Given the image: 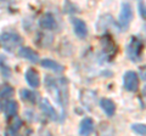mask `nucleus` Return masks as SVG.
<instances>
[{
  "mask_svg": "<svg viewBox=\"0 0 146 136\" xmlns=\"http://www.w3.org/2000/svg\"><path fill=\"white\" fill-rule=\"evenodd\" d=\"M46 86L48 90L51 92L56 101L58 103H61L62 107H66L67 103H68V88L66 83L63 84V80H55L51 78H48L46 79Z\"/></svg>",
  "mask_w": 146,
  "mask_h": 136,
  "instance_id": "1",
  "label": "nucleus"
},
{
  "mask_svg": "<svg viewBox=\"0 0 146 136\" xmlns=\"http://www.w3.org/2000/svg\"><path fill=\"white\" fill-rule=\"evenodd\" d=\"M0 44L9 52H13L22 44V38L15 32H5L0 37Z\"/></svg>",
  "mask_w": 146,
  "mask_h": 136,
  "instance_id": "2",
  "label": "nucleus"
},
{
  "mask_svg": "<svg viewBox=\"0 0 146 136\" xmlns=\"http://www.w3.org/2000/svg\"><path fill=\"white\" fill-rule=\"evenodd\" d=\"M143 49H144L143 42H141L138 37H133V38H131L129 45H128V49H127V53H128L129 60H131L133 62H138L141 58Z\"/></svg>",
  "mask_w": 146,
  "mask_h": 136,
  "instance_id": "3",
  "label": "nucleus"
},
{
  "mask_svg": "<svg viewBox=\"0 0 146 136\" xmlns=\"http://www.w3.org/2000/svg\"><path fill=\"white\" fill-rule=\"evenodd\" d=\"M123 85L127 91L135 92L139 89V75L133 71L125 72L124 77H123Z\"/></svg>",
  "mask_w": 146,
  "mask_h": 136,
  "instance_id": "4",
  "label": "nucleus"
},
{
  "mask_svg": "<svg viewBox=\"0 0 146 136\" xmlns=\"http://www.w3.org/2000/svg\"><path fill=\"white\" fill-rule=\"evenodd\" d=\"M131 18H133V10H131V6L128 3L122 4V9H121V13H119V27L121 29L127 30Z\"/></svg>",
  "mask_w": 146,
  "mask_h": 136,
  "instance_id": "5",
  "label": "nucleus"
},
{
  "mask_svg": "<svg viewBox=\"0 0 146 136\" xmlns=\"http://www.w3.org/2000/svg\"><path fill=\"white\" fill-rule=\"evenodd\" d=\"M72 24H73V29H74L76 35L79 39H84L88 35V27H86V23L83 20L72 18Z\"/></svg>",
  "mask_w": 146,
  "mask_h": 136,
  "instance_id": "6",
  "label": "nucleus"
},
{
  "mask_svg": "<svg viewBox=\"0 0 146 136\" xmlns=\"http://www.w3.org/2000/svg\"><path fill=\"white\" fill-rule=\"evenodd\" d=\"M18 55H20V57L25 58V60H28L32 63L39 62V53L34 51V50L29 46H22L20 49V51H18Z\"/></svg>",
  "mask_w": 146,
  "mask_h": 136,
  "instance_id": "7",
  "label": "nucleus"
},
{
  "mask_svg": "<svg viewBox=\"0 0 146 136\" xmlns=\"http://www.w3.org/2000/svg\"><path fill=\"white\" fill-rule=\"evenodd\" d=\"M40 110H42V112L46 117H49L50 119H52V120L57 119V113L48 98H42V101H40Z\"/></svg>",
  "mask_w": 146,
  "mask_h": 136,
  "instance_id": "8",
  "label": "nucleus"
},
{
  "mask_svg": "<svg viewBox=\"0 0 146 136\" xmlns=\"http://www.w3.org/2000/svg\"><path fill=\"white\" fill-rule=\"evenodd\" d=\"M39 24L43 29H46V30H51L56 27V20L52 13H44V15L40 17L39 20Z\"/></svg>",
  "mask_w": 146,
  "mask_h": 136,
  "instance_id": "9",
  "label": "nucleus"
},
{
  "mask_svg": "<svg viewBox=\"0 0 146 136\" xmlns=\"http://www.w3.org/2000/svg\"><path fill=\"white\" fill-rule=\"evenodd\" d=\"M26 80L32 88H38L40 85V77L39 73L34 68H29L26 72Z\"/></svg>",
  "mask_w": 146,
  "mask_h": 136,
  "instance_id": "10",
  "label": "nucleus"
},
{
  "mask_svg": "<svg viewBox=\"0 0 146 136\" xmlns=\"http://www.w3.org/2000/svg\"><path fill=\"white\" fill-rule=\"evenodd\" d=\"M100 106H101L102 111L106 113L107 117H112L113 114H115V112H116V105H115V102H113L112 100H110V98H102L101 101H100Z\"/></svg>",
  "mask_w": 146,
  "mask_h": 136,
  "instance_id": "11",
  "label": "nucleus"
},
{
  "mask_svg": "<svg viewBox=\"0 0 146 136\" xmlns=\"http://www.w3.org/2000/svg\"><path fill=\"white\" fill-rule=\"evenodd\" d=\"M40 63H42V66H43L44 68L52 71V72H55V73H61V72H63V66L60 65L58 62L54 61V60H49V58H45V60H43Z\"/></svg>",
  "mask_w": 146,
  "mask_h": 136,
  "instance_id": "12",
  "label": "nucleus"
},
{
  "mask_svg": "<svg viewBox=\"0 0 146 136\" xmlns=\"http://www.w3.org/2000/svg\"><path fill=\"white\" fill-rule=\"evenodd\" d=\"M94 130V121L90 118H84L80 121V128H79V133L80 135H89L93 133Z\"/></svg>",
  "mask_w": 146,
  "mask_h": 136,
  "instance_id": "13",
  "label": "nucleus"
},
{
  "mask_svg": "<svg viewBox=\"0 0 146 136\" xmlns=\"http://www.w3.org/2000/svg\"><path fill=\"white\" fill-rule=\"evenodd\" d=\"M22 120L21 118H18L17 116H13L12 117V121L10 123V125H9L7 128V134L9 135H15L18 133V130H20L22 128Z\"/></svg>",
  "mask_w": 146,
  "mask_h": 136,
  "instance_id": "14",
  "label": "nucleus"
},
{
  "mask_svg": "<svg viewBox=\"0 0 146 136\" xmlns=\"http://www.w3.org/2000/svg\"><path fill=\"white\" fill-rule=\"evenodd\" d=\"M18 111V103L13 100H10L5 103V114L7 118H11L13 116H16V113Z\"/></svg>",
  "mask_w": 146,
  "mask_h": 136,
  "instance_id": "15",
  "label": "nucleus"
},
{
  "mask_svg": "<svg viewBox=\"0 0 146 136\" xmlns=\"http://www.w3.org/2000/svg\"><path fill=\"white\" fill-rule=\"evenodd\" d=\"M20 95L23 101L32 102V103H34L36 101V96H38L36 94H34L33 91H29V90H27V89H22L20 91Z\"/></svg>",
  "mask_w": 146,
  "mask_h": 136,
  "instance_id": "16",
  "label": "nucleus"
},
{
  "mask_svg": "<svg viewBox=\"0 0 146 136\" xmlns=\"http://www.w3.org/2000/svg\"><path fill=\"white\" fill-rule=\"evenodd\" d=\"M101 44H102V48H104L105 52H112V50H115V44H113V40L110 37H107V35L102 38Z\"/></svg>",
  "mask_w": 146,
  "mask_h": 136,
  "instance_id": "17",
  "label": "nucleus"
},
{
  "mask_svg": "<svg viewBox=\"0 0 146 136\" xmlns=\"http://www.w3.org/2000/svg\"><path fill=\"white\" fill-rule=\"evenodd\" d=\"M13 96V88L10 85H4L0 88V97L1 98H10Z\"/></svg>",
  "mask_w": 146,
  "mask_h": 136,
  "instance_id": "18",
  "label": "nucleus"
},
{
  "mask_svg": "<svg viewBox=\"0 0 146 136\" xmlns=\"http://www.w3.org/2000/svg\"><path fill=\"white\" fill-rule=\"evenodd\" d=\"M0 71H1V74H3V77L4 78H10L11 77V69L9 68V66L6 65V62H5V60L0 56Z\"/></svg>",
  "mask_w": 146,
  "mask_h": 136,
  "instance_id": "19",
  "label": "nucleus"
},
{
  "mask_svg": "<svg viewBox=\"0 0 146 136\" xmlns=\"http://www.w3.org/2000/svg\"><path fill=\"white\" fill-rule=\"evenodd\" d=\"M131 130H133L135 134L146 135V125L145 124H133L131 125Z\"/></svg>",
  "mask_w": 146,
  "mask_h": 136,
  "instance_id": "20",
  "label": "nucleus"
},
{
  "mask_svg": "<svg viewBox=\"0 0 146 136\" xmlns=\"http://www.w3.org/2000/svg\"><path fill=\"white\" fill-rule=\"evenodd\" d=\"M139 13H140V16L143 17V18L146 20V5H145L144 1L139 3Z\"/></svg>",
  "mask_w": 146,
  "mask_h": 136,
  "instance_id": "21",
  "label": "nucleus"
},
{
  "mask_svg": "<svg viewBox=\"0 0 146 136\" xmlns=\"http://www.w3.org/2000/svg\"><path fill=\"white\" fill-rule=\"evenodd\" d=\"M140 103H141V106H143L144 108H146V85L144 86L143 91H141V96H140Z\"/></svg>",
  "mask_w": 146,
  "mask_h": 136,
  "instance_id": "22",
  "label": "nucleus"
},
{
  "mask_svg": "<svg viewBox=\"0 0 146 136\" xmlns=\"http://www.w3.org/2000/svg\"><path fill=\"white\" fill-rule=\"evenodd\" d=\"M140 75H141V78H143L144 80H146V66L140 68Z\"/></svg>",
  "mask_w": 146,
  "mask_h": 136,
  "instance_id": "23",
  "label": "nucleus"
},
{
  "mask_svg": "<svg viewBox=\"0 0 146 136\" xmlns=\"http://www.w3.org/2000/svg\"><path fill=\"white\" fill-rule=\"evenodd\" d=\"M9 4V0H0V9L4 7V6H6Z\"/></svg>",
  "mask_w": 146,
  "mask_h": 136,
  "instance_id": "24",
  "label": "nucleus"
},
{
  "mask_svg": "<svg viewBox=\"0 0 146 136\" xmlns=\"http://www.w3.org/2000/svg\"><path fill=\"white\" fill-rule=\"evenodd\" d=\"M1 110H3V105H1V102H0V112H1Z\"/></svg>",
  "mask_w": 146,
  "mask_h": 136,
  "instance_id": "25",
  "label": "nucleus"
}]
</instances>
